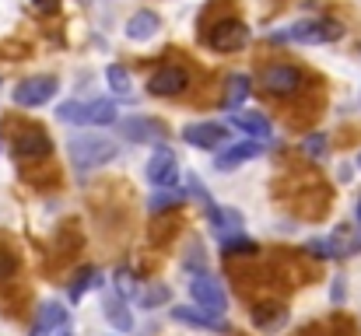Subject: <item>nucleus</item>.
I'll return each mask as SVG.
<instances>
[{
    "instance_id": "obj_17",
    "label": "nucleus",
    "mask_w": 361,
    "mask_h": 336,
    "mask_svg": "<svg viewBox=\"0 0 361 336\" xmlns=\"http://www.w3.org/2000/svg\"><path fill=\"white\" fill-rule=\"evenodd\" d=\"M158 28H161V21H158L154 11H137V14L130 18V25H126V35H130L133 42H147Z\"/></svg>"
},
{
    "instance_id": "obj_23",
    "label": "nucleus",
    "mask_w": 361,
    "mask_h": 336,
    "mask_svg": "<svg viewBox=\"0 0 361 336\" xmlns=\"http://www.w3.org/2000/svg\"><path fill=\"white\" fill-rule=\"evenodd\" d=\"M106 81H109V88H113L116 95H130V88H133L130 70H126V67H120V63H113V67L106 70Z\"/></svg>"
},
{
    "instance_id": "obj_22",
    "label": "nucleus",
    "mask_w": 361,
    "mask_h": 336,
    "mask_svg": "<svg viewBox=\"0 0 361 336\" xmlns=\"http://www.w3.org/2000/svg\"><path fill=\"white\" fill-rule=\"evenodd\" d=\"M245 95H249V77L245 74H235V77H228V92H225V106L232 112L242 109V102H245Z\"/></svg>"
},
{
    "instance_id": "obj_7",
    "label": "nucleus",
    "mask_w": 361,
    "mask_h": 336,
    "mask_svg": "<svg viewBox=\"0 0 361 336\" xmlns=\"http://www.w3.org/2000/svg\"><path fill=\"white\" fill-rule=\"evenodd\" d=\"M147 179H151L158 189H172V186H176V179H179V161H176V154H172L169 147H158V151L151 154V161H147Z\"/></svg>"
},
{
    "instance_id": "obj_6",
    "label": "nucleus",
    "mask_w": 361,
    "mask_h": 336,
    "mask_svg": "<svg viewBox=\"0 0 361 336\" xmlns=\"http://www.w3.org/2000/svg\"><path fill=\"white\" fill-rule=\"evenodd\" d=\"M49 151H53V140H49V133L39 130V126L21 130V133L14 137V158H18V161H39V158H46Z\"/></svg>"
},
{
    "instance_id": "obj_31",
    "label": "nucleus",
    "mask_w": 361,
    "mask_h": 336,
    "mask_svg": "<svg viewBox=\"0 0 361 336\" xmlns=\"http://www.w3.org/2000/svg\"><path fill=\"white\" fill-rule=\"evenodd\" d=\"M35 7H39V11H53V7H56V0H35Z\"/></svg>"
},
{
    "instance_id": "obj_21",
    "label": "nucleus",
    "mask_w": 361,
    "mask_h": 336,
    "mask_svg": "<svg viewBox=\"0 0 361 336\" xmlns=\"http://www.w3.org/2000/svg\"><path fill=\"white\" fill-rule=\"evenodd\" d=\"M309 252L319 256V259H341V256H348V249H344L341 238H312L309 242Z\"/></svg>"
},
{
    "instance_id": "obj_25",
    "label": "nucleus",
    "mask_w": 361,
    "mask_h": 336,
    "mask_svg": "<svg viewBox=\"0 0 361 336\" xmlns=\"http://www.w3.org/2000/svg\"><path fill=\"white\" fill-rule=\"evenodd\" d=\"M56 116H60V123L85 126V102H63V106L56 109Z\"/></svg>"
},
{
    "instance_id": "obj_9",
    "label": "nucleus",
    "mask_w": 361,
    "mask_h": 336,
    "mask_svg": "<svg viewBox=\"0 0 361 336\" xmlns=\"http://www.w3.org/2000/svg\"><path fill=\"white\" fill-rule=\"evenodd\" d=\"M263 85H267V92H274V95H291V92L302 88V70H298V67H288V63L267 67V70H263Z\"/></svg>"
},
{
    "instance_id": "obj_8",
    "label": "nucleus",
    "mask_w": 361,
    "mask_h": 336,
    "mask_svg": "<svg viewBox=\"0 0 361 336\" xmlns=\"http://www.w3.org/2000/svg\"><path fill=\"white\" fill-rule=\"evenodd\" d=\"M120 130H123V137H126V140H133V144H158V140H165V137H169L165 123H158V119H144V116L126 119Z\"/></svg>"
},
{
    "instance_id": "obj_20",
    "label": "nucleus",
    "mask_w": 361,
    "mask_h": 336,
    "mask_svg": "<svg viewBox=\"0 0 361 336\" xmlns=\"http://www.w3.org/2000/svg\"><path fill=\"white\" fill-rule=\"evenodd\" d=\"M88 287H102V270H99V266H81V270H78V277H74V284H71V298H74V301L85 298Z\"/></svg>"
},
{
    "instance_id": "obj_33",
    "label": "nucleus",
    "mask_w": 361,
    "mask_h": 336,
    "mask_svg": "<svg viewBox=\"0 0 361 336\" xmlns=\"http://www.w3.org/2000/svg\"><path fill=\"white\" fill-rule=\"evenodd\" d=\"M358 221H361V204H358Z\"/></svg>"
},
{
    "instance_id": "obj_19",
    "label": "nucleus",
    "mask_w": 361,
    "mask_h": 336,
    "mask_svg": "<svg viewBox=\"0 0 361 336\" xmlns=\"http://www.w3.org/2000/svg\"><path fill=\"white\" fill-rule=\"evenodd\" d=\"M186 204V193L183 189H158L151 200H147V211L151 214H165V211H176Z\"/></svg>"
},
{
    "instance_id": "obj_4",
    "label": "nucleus",
    "mask_w": 361,
    "mask_h": 336,
    "mask_svg": "<svg viewBox=\"0 0 361 336\" xmlns=\"http://www.w3.org/2000/svg\"><path fill=\"white\" fill-rule=\"evenodd\" d=\"M245 42H249V25H245V21H235V18L218 21L214 32L207 35V46H211L214 53H239Z\"/></svg>"
},
{
    "instance_id": "obj_1",
    "label": "nucleus",
    "mask_w": 361,
    "mask_h": 336,
    "mask_svg": "<svg viewBox=\"0 0 361 336\" xmlns=\"http://www.w3.org/2000/svg\"><path fill=\"white\" fill-rule=\"evenodd\" d=\"M71 151V161L78 172H92V168H102L106 161H113L120 154L116 140H106V137H92V133H81L67 144Z\"/></svg>"
},
{
    "instance_id": "obj_28",
    "label": "nucleus",
    "mask_w": 361,
    "mask_h": 336,
    "mask_svg": "<svg viewBox=\"0 0 361 336\" xmlns=\"http://www.w3.org/2000/svg\"><path fill=\"white\" fill-rule=\"evenodd\" d=\"M305 151H309L312 158H326V151H330V147H326V137H323V133H312V137L305 140Z\"/></svg>"
},
{
    "instance_id": "obj_16",
    "label": "nucleus",
    "mask_w": 361,
    "mask_h": 336,
    "mask_svg": "<svg viewBox=\"0 0 361 336\" xmlns=\"http://www.w3.org/2000/svg\"><path fill=\"white\" fill-rule=\"evenodd\" d=\"M259 151H263V147H259L256 140H245V144L228 147L225 154H218V161H214V165H218L221 172H232V168H239L242 161H252V158H259Z\"/></svg>"
},
{
    "instance_id": "obj_26",
    "label": "nucleus",
    "mask_w": 361,
    "mask_h": 336,
    "mask_svg": "<svg viewBox=\"0 0 361 336\" xmlns=\"http://www.w3.org/2000/svg\"><path fill=\"white\" fill-rule=\"evenodd\" d=\"M116 291H120V298H133V294H137V277H133V270H126V266L116 270Z\"/></svg>"
},
{
    "instance_id": "obj_29",
    "label": "nucleus",
    "mask_w": 361,
    "mask_h": 336,
    "mask_svg": "<svg viewBox=\"0 0 361 336\" xmlns=\"http://www.w3.org/2000/svg\"><path fill=\"white\" fill-rule=\"evenodd\" d=\"M14 270H18V259L11 252H0V280H11Z\"/></svg>"
},
{
    "instance_id": "obj_12",
    "label": "nucleus",
    "mask_w": 361,
    "mask_h": 336,
    "mask_svg": "<svg viewBox=\"0 0 361 336\" xmlns=\"http://www.w3.org/2000/svg\"><path fill=\"white\" fill-rule=\"evenodd\" d=\"M172 319L176 323H186V326H197V330H211V333H228V323L221 316H211L204 309H172Z\"/></svg>"
},
{
    "instance_id": "obj_11",
    "label": "nucleus",
    "mask_w": 361,
    "mask_h": 336,
    "mask_svg": "<svg viewBox=\"0 0 361 336\" xmlns=\"http://www.w3.org/2000/svg\"><path fill=\"white\" fill-rule=\"evenodd\" d=\"M186 85H190V74L183 67H158L147 81L151 95H179Z\"/></svg>"
},
{
    "instance_id": "obj_10",
    "label": "nucleus",
    "mask_w": 361,
    "mask_h": 336,
    "mask_svg": "<svg viewBox=\"0 0 361 336\" xmlns=\"http://www.w3.org/2000/svg\"><path fill=\"white\" fill-rule=\"evenodd\" d=\"M183 140L200 147V151H214L221 140H228V130L221 123H193V126L183 130Z\"/></svg>"
},
{
    "instance_id": "obj_30",
    "label": "nucleus",
    "mask_w": 361,
    "mask_h": 336,
    "mask_svg": "<svg viewBox=\"0 0 361 336\" xmlns=\"http://www.w3.org/2000/svg\"><path fill=\"white\" fill-rule=\"evenodd\" d=\"M158 301H169V287H151V291L144 294V309H151V305H158Z\"/></svg>"
},
{
    "instance_id": "obj_24",
    "label": "nucleus",
    "mask_w": 361,
    "mask_h": 336,
    "mask_svg": "<svg viewBox=\"0 0 361 336\" xmlns=\"http://www.w3.org/2000/svg\"><path fill=\"white\" fill-rule=\"evenodd\" d=\"M221 252H225V256H252V252H256V242L235 235V238H225V242H221Z\"/></svg>"
},
{
    "instance_id": "obj_13",
    "label": "nucleus",
    "mask_w": 361,
    "mask_h": 336,
    "mask_svg": "<svg viewBox=\"0 0 361 336\" xmlns=\"http://www.w3.org/2000/svg\"><path fill=\"white\" fill-rule=\"evenodd\" d=\"M67 326V309L60 301H46L32 323V336H53V330Z\"/></svg>"
},
{
    "instance_id": "obj_34",
    "label": "nucleus",
    "mask_w": 361,
    "mask_h": 336,
    "mask_svg": "<svg viewBox=\"0 0 361 336\" xmlns=\"http://www.w3.org/2000/svg\"><path fill=\"white\" fill-rule=\"evenodd\" d=\"M358 168H361V154H358Z\"/></svg>"
},
{
    "instance_id": "obj_2",
    "label": "nucleus",
    "mask_w": 361,
    "mask_h": 336,
    "mask_svg": "<svg viewBox=\"0 0 361 336\" xmlns=\"http://www.w3.org/2000/svg\"><path fill=\"white\" fill-rule=\"evenodd\" d=\"M274 39H288V42H302V46H319V42H337V39H344V25L334 21V18L298 21V25H291L284 35H274Z\"/></svg>"
},
{
    "instance_id": "obj_18",
    "label": "nucleus",
    "mask_w": 361,
    "mask_h": 336,
    "mask_svg": "<svg viewBox=\"0 0 361 336\" xmlns=\"http://www.w3.org/2000/svg\"><path fill=\"white\" fill-rule=\"evenodd\" d=\"M116 123V106L109 99L85 102V126H113Z\"/></svg>"
},
{
    "instance_id": "obj_3",
    "label": "nucleus",
    "mask_w": 361,
    "mask_h": 336,
    "mask_svg": "<svg viewBox=\"0 0 361 336\" xmlns=\"http://www.w3.org/2000/svg\"><path fill=\"white\" fill-rule=\"evenodd\" d=\"M190 294H193V301H197L204 312H211V316H225V312H228V294H225L221 280L211 277V273H197L193 284H190Z\"/></svg>"
},
{
    "instance_id": "obj_32",
    "label": "nucleus",
    "mask_w": 361,
    "mask_h": 336,
    "mask_svg": "<svg viewBox=\"0 0 361 336\" xmlns=\"http://www.w3.org/2000/svg\"><path fill=\"white\" fill-rule=\"evenodd\" d=\"M56 336H74V333H71L67 326H60V330H56Z\"/></svg>"
},
{
    "instance_id": "obj_5",
    "label": "nucleus",
    "mask_w": 361,
    "mask_h": 336,
    "mask_svg": "<svg viewBox=\"0 0 361 336\" xmlns=\"http://www.w3.org/2000/svg\"><path fill=\"white\" fill-rule=\"evenodd\" d=\"M56 77H28V81H21L18 88H14V106H21V109H35V106H46L53 95H56Z\"/></svg>"
},
{
    "instance_id": "obj_15",
    "label": "nucleus",
    "mask_w": 361,
    "mask_h": 336,
    "mask_svg": "<svg viewBox=\"0 0 361 336\" xmlns=\"http://www.w3.org/2000/svg\"><path fill=\"white\" fill-rule=\"evenodd\" d=\"M228 123H232L235 130H242V133L256 137V140H267V137H270V119H267L263 112H232Z\"/></svg>"
},
{
    "instance_id": "obj_14",
    "label": "nucleus",
    "mask_w": 361,
    "mask_h": 336,
    "mask_svg": "<svg viewBox=\"0 0 361 336\" xmlns=\"http://www.w3.org/2000/svg\"><path fill=\"white\" fill-rule=\"evenodd\" d=\"M252 323H256V330H263V333H277V330H284V323H288V309L277 305V301L256 305V309H252Z\"/></svg>"
},
{
    "instance_id": "obj_27",
    "label": "nucleus",
    "mask_w": 361,
    "mask_h": 336,
    "mask_svg": "<svg viewBox=\"0 0 361 336\" xmlns=\"http://www.w3.org/2000/svg\"><path fill=\"white\" fill-rule=\"evenodd\" d=\"M106 316H109V323H113V326H120V330H130V326H133L130 312H123V305H120V301H113V305L106 309Z\"/></svg>"
}]
</instances>
